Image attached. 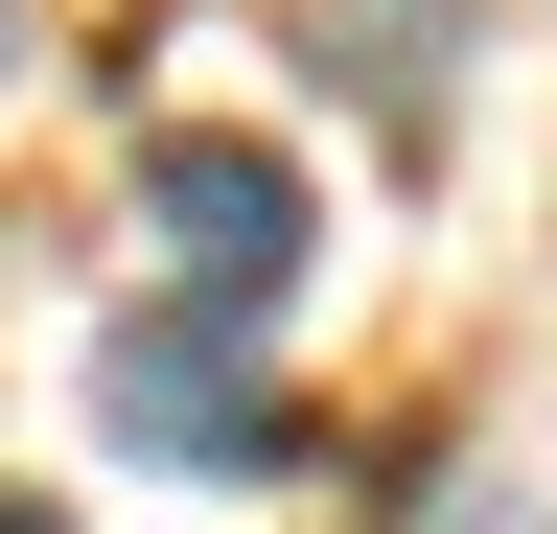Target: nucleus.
<instances>
[{
    "label": "nucleus",
    "mask_w": 557,
    "mask_h": 534,
    "mask_svg": "<svg viewBox=\"0 0 557 534\" xmlns=\"http://www.w3.org/2000/svg\"><path fill=\"white\" fill-rule=\"evenodd\" d=\"M139 256H163V325H256L302 280V163L278 140H163L139 163Z\"/></svg>",
    "instance_id": "nucleus-1"
},
{
    "label": "nucleus",
    "mask_w": 557,
    "mask_h": 534,
    "mask_svg": "<svg viewBox=\"0 0 557 534\" xmlns=\"http://www.w3.org/2000/svg\"><path fill=\"white\" fill-rule=\"evenodd\" d=\"M94 419H116L139 464H209V488H233V464H278V442H302V419H278V395L233 372V325H163V302H139L116 349H94Z\"/></svg>",
    "instance_id": "nucleus-2"
},
{
    "label": "nucleus",
    "mask_w": 557,
    "mask_h": 534,
    "mask_svg": "<svg viewBox=\"0 0 557 534\" xmlns=\"http://www.w3.org/2000/svg\"><path fill=\"white\" fill-rule=\"evenodd\" d=\"M0 534H70V511H24V488H0Z\"/></svg>",
    "instance_id": "nucleus-3"
}]
</instances>
